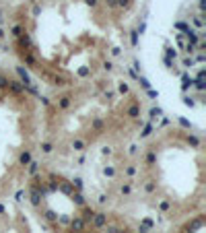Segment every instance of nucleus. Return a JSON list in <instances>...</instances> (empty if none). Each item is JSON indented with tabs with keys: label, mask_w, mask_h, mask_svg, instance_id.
Returning a JSON list of instances; mask_svg holds the SVG:
<instances>
[{
	"label": "nucleus",
	"mask_w": 206,
	"mask_h": 233,
	"mask_svg": "<svg viewBox=\"0 0 206 233\" xmlns=\"http://www.w3.org/2000/svg\"><path fill=\"white\" fill-rule=\"evenodd\" d=\"M12 31H15V35H21V31H23V29H21V27H19V25H17V27H15V29H12Z\"/></svg>",
	"instance_id": "a18cd8bd"
},
{
	"label": "nucleus",
	"mask_w": 206,
	"mask_h": 233,
	"mask_svg": "<svg viewBox=\"0 0 206 233\" xmlns=\"http://www.w3.org/2000/svg\"><path fill=\"white\" fill-rule=\"evenodd\" d=\"M188 140H190V143H192L194 147H198V145H200V140H198V138H196V136H190V138H188Z\"/></svg>",
	"instance_id": "c85d7f7f"
},
{
	"label": "nucleus",
	"mask_w": 206,
	"mask_h": 233,
	"mask_svg": "<svg viewBox=\"0 0 206 233\" xmlns=\"http://www.w3.org/2000/svg\"><path fill=\"white\" fill-rule=\"evenodd\" d=\"M91 221H93V225H95V227H103V225H105V221H107V215H105V213H95Z\"/></svg>",
	"instance_id": "f257e3e1"
},
{
	"label": "nucleus",
	"mask_w": 206,
	"mask_h": 233,
	"mask_svg": "<svg viewBox=\"0 0 206 233\" xmlns=\"http://www.w3.org/2000/svg\"><path fill=\"white\" fill-rule=\"evenodd\" d=\"M103 173H105L107 177H113V175H116V169H113V167H105V169H103Z\"/></svg>",
	"instance_id": "a211bd4d"
},
{
	"label": "nucleus",
	"mask_w": 206,
	"mask_h": 233,
	"mask_svg": "<svg viewBox=\"0 0 206 233\" xmlns=\"http://www.w3.org/2000/svg\"><path fill=\"white\" fill-rule=\"evenodd\" d=\"M167 208H169V202L163 200V202H161V211H167Z\"/></svg>",
	"instance_id": "4c0bfd02"
},
{
	"label": "nucleus",
	"mask_w": 206,
	"mask_h": 233,
	"mask_svg": "<svg viewBox=\"0 0 206 233\" xmlns=\"http://www.w3.org/2000/svg\"><path fill=\"white\" fill-rule=\"evenodd\" d=\"M93 128H95V130H101V128H103V122H101V120H95V122H93Z\"/></svg>",
	"instance_id": "a878e982"
},
{
	"label": "nucleus",
	"mask_w": 206,
	"mask_h": 233,
	"mask_svg": "<svg viewBox=\"0 0 206 233\" xmlns=\"http://www.w3.org/2000/svg\"><path fill=\"white\" fill-rule=\"evenodd\" d=\"M184 31H186V37L190 39V43H194V45H196V43H200V35H198V33H196L194 29H190V27H186Z\"/></svg>",
	"instance_id": "7ed1b4c3"
},
{
	"label": "nucleus",
	"mask_w": 206,
	"mask_h": 233,
	"mask_svg": "<svg viewBox=\"0 0 206 233\" xmlns=\"http://www.w3.org/2000/svg\"><path fill=\"white\" fill-rule=\"evenodd\" d=\"M62 190H64L66 194H70V192H72V188H70V184H64V186H62Z\"/></svg>",
	"instance_id": "7c9ffc66"
},
{
	"label": "nucleus",
	"mask_w": 206,
	"mask_h": 233,
	"mask_svg": "<svg viewBox=\"0 0 206 233\" xmlns=\"http://www.w3.org/2000/svg\"><path fill=\"white\" fill-rule=\"evenodd\" d=\"M105 2H107V6H116V4H118L116 0H105Z\"/></svg>",
	"instance_id": "c03bdc74"
},
{
	"label": "nucleus",
	"mask_w": 206,
	"mask_h": 233,
	"mask_svg": "<svg viewBox=\"0 0 206 233\" xmlns=\"http://www.w3.org/2000/svg\"><path fill=\"white\" fill-rule=\"evenodd\" d=\"M118 91H120V93H124V95H126V93H128V85H126V83H120Z\"/></svg>",
	"instance_id": "5701e85b"
},
{
	"label": "nucleus",
	"mask_w": 206,
	"mask_h": 233,
	"mask_svg": "<svg viewBox=\"0 0 206 233\" xmlns=\"http://www.w3.org/2000/svg\"><path fill=\"white\" fill-rule=\"evenodd\" d=\"M31 161V153H21V157H19V163H21V165H27V163Z\"/></svg>",
	"instance_id": "39448f33"
},
{
	"label": "nucleus",
	"mask_w": 206,
	"mask_h": 233,
	"mask_svg": "<svg viewBox=\"0 0 206 233\" xmlns=\"http://www.w3.org/2000/svg\"><path fill=\"white\" fill-rule=\"evenodd\" d=\"M19 39H21V45H31V39H29V35H27V33H25V35L21 33V35H19Z\"/></svg>",
	"instance_id": "9d476101"
},
{
	"label": "nucleus",
	"mask_w": 206,
	"mask_h": 233,
	"mask_svg": "<svg viewBox=\"0 0 206 233\" xmlns=\"http://www.w3.org/2000/svg\"><path fill=\"white\" fill-rule=\"evenodd\" d=\"M116 2H118V4H120V6H124V8H126V6H128V4H130V0H116Z\"/></svg>",
	"instance_id": "72a5a7b5"
},
{
	"label": "nucleus",
	"mask_w": 206,
	"mask_h": 233,
	"mask_svg": "<svg viewBox=\"0 0 206 233\" xmlns=\"http://www.w3.org/2000/svg\"><path fill=\"white\" fill-rule=\"evenodd\" d=\"M122 194H130V186H122Z\"/></svg>",
	"instance_id": "a19ab883"
},
{
	"label": "nucleus",
	"mask_w": 206,
	"mask_h": 233,
	"mask_svg": "<svg viewBox=\"0 0 206 233\" xmlns=\"http://www.w3.org/2000/svg\"><path fill=\"white\" fill-rule=\"evenodd\" d=\"M151 132H153V126H146V128H144V132H140V136H148Z\"/></svg>",
	"instance_id": "cd10ccee"
},
{
	"label": "nucleus",
	"mask_w": 206,
	"mask_h": 233,
	"mask_svg": "<svg viewBox=\"0 0 206 233\" xmlns=\"http://www.w3.org/2000/svg\"><path fill=\"white\" fill-rule=\"evenodd\" d=\"M54 85H58V87H64V85H66V81H64V79H60V77H54Z\"/></svg>",
	"instance_id": "4be33fe9"
},
{
	"label": "nucleus",
	"mask_w": 206,
	"mask_h": 233,
	"mask_svg": "<svg viewBox=\"0 0 206 233\" xmlns=\"http://www.w3.org/2000/svg\"><path fill=\"white\" fill-rule=\"evenodd\" d=\"M184 50H186L188 54H194V52H196V45H194V43H186V45H184Z\"/></svg>",
	"instance_id": "4468645a"
},
{
	"label": "nucleus",
	"mask_w": 206,
	"mask_h": 233,
	"mask_svg": "<svg viewBox=\"0 0 206 233\" xmlns=\"http://www.w3.org/2000/svg\"><path fill=\"white\" fill-rule=\"evenodd\" d=\"M78 74H80V77H87V74H89V68H80Z\"/></svg>",
	"instance_id": "c9c22d12"
},
{
	"label": "nucleus",
	"mask_w": 206,
	"mask_h": 233,
	"mask_svg": "<svg viewBox=\"0 0 206 233\" xmlns=\"http://www.w3.org/2000/svg\"><path fill=\"white\" fill-rule=\"evenodd\" d=\"M6 85H8V81L4 77H0V87H6Z\"/></svg>",
	"instance_id": "ea45409f"
},
{
	"label": "nucleus",
	"mask_w": 206,
	"mask_h": 233,
	"mask_svg": "<svg viewBox=\"0 0 206 233\" xmlns=\"http://www.w3.org/2000/svg\"><path fill=\"white\" fill-rule=\"evenodd\" d=\"M85 140H80V138H76V140H72V149L74 151H85Z\"/></svg>",
	"instance_id": "423d86ee"
},
{
	"label": "nucleus",
	"mask_w": 206,
	"mask_h": 233,
	"mask_svg": "<svg viewBox=\"0 0 206 233\" xmlns=\"http://www.w3.org/2000/svg\"><path fill=\"white\" fill-rule=\"evenodd\" d=\"M58 107H60V109H68V107H70V97H68V95L60 97V101H58Z\"/></svg>",
	"instance_id": "20e7f679"
},
{
	"label": "nucleus",
	"mask_w": 206,
	"mask_h": 233,
	"mask_svg": "<svg viewBox=\"0 0 206 233\" xmlns=\"http://www.w3.org/2000/svg\"><path fill=\"white\" fill-rule=\"evenodd\" d=\"M142 223H144V227H153V221H151V219H144Z\"/></svg>",
	"instance_id": "37998d69"
},
{
	"label": "nucleus",
	"mask_w": 206,
	"mask_h": 233,
	"mask_svg": "<svg viewBox=\"0 0 206 233\" xmlns=\"http://www.w3.org/2000/svg\"><path fill=\"white\" fill-rule=\"evenodd\" d=\"M155 188H157V184H155V182H148V184L144 186V190H146L148 194H151V192H155Z\"/></svg>",
	"instance_id": "2eb2a0df"
},
{
	"label": "nucleus",
	"mask_w": 206,
	"mask_h": 233,
	"mask_svg": "<svg viewBox=\"0 0 206 233\" xmlns=\"http://www.w3.org/2000/svg\"><path fill=\"white\" fill-rule=\"evenodd\" d=\"M138 113H140V109L136 107V105H132V107H128V115L130 118H138Z\"/></svg>",
	"instance_id": "1a4fd4ad"
},
{
	"label": "nucleus",
	"mask_w": 206,
	"mask_h": 233,
	"mask_svg": "<svg viewBox=\"0 0 206 233\" xmlns=\"http://www.w3.org/2000/svg\"><path fill=\"white\" fill-rule=\"evenodd\" d=\"M130 41H132V45L138 43V31H132V33H130Z\"/></svg>",
	"instance_id": "ddd939ff"
},
{
	"label": "nucleus",
	"mask_w": 206,
	"mask_h": 233,
	"mask_svg": "<svg viewBox=\"0 0 206 233\" xmlns=\"http://www.w3.org/2000/svg\"><path fill=\"white\" fill-rule=\"evenodd\" d=\"M27 165H29V173H31V175L37 173V169H39V163H37V161H29Z\"/></svg>",
	"instance_id": "6e6552de"
},
{
	"label": "nucleus",
	"mask_w": 206,
	"mask_h": 233,
	"mask_svg": "<svg viewBox=\"0 0 206 233\" xmlns=\"http://www.w3.org/2000/svg\"><path fill=\"white\" fill-rule=\"evenodd\" d=\"M70 227L76 229V231H80V229H85V221H83V219H74V221L70 223Z\"/></svg>",
	"instance_id": "0eeeda50"
},
{
	"label": "nucleus",
	"mask_w": 206,
	"mask_h": 233,
	"mask_svg": "<svg viewBox=\"0 0 206 233\" xmlns=\"http://www.w3.org/2000/svg\"><path fill=\"white\" fill-rule=\"evenodd\" d=\"M72 198H74V202H76V204H85V198H83V194H80V192L72 194Z\"/></svg>",
	"instance_id": "f8f14e48"
},
{
	"label": "nucleus",
	"mask_w": 206,
	"mask_h": 233,
	"mask_svg": "<svg viewBox=\"0 0 206 233\" xmlns=\"http://www.w3.org/2000/svg\"><path fill=\"white\" fill-rule=\"evenodd\" d=\"M0 21H2V13H0Z\"/></svg>",
	"instance_id": "09e8293b"
},
{
	"label": "nucleus",
	"mask_w": 206,
	"mask_h": 233,
	"mask_svg": "<svg viewBox=\"0 0 206 233\" xmlns=\"http://www.w3.org/2000/svg\"><path fill=\"white\" fill-rule=\"evenodd\" d=\"M85 2H87L91 8H95V6H97V0H85Z\"/></svg>",
	"instance_id": "f704fd0d"
},
{
	"label": "nucleus",
	"mask_w": 206,
	"mask_h": 233,
	"mask_svg": "<svg viewBox=\"0 0 206 233\" xmlns=\"http://www.w3.org/2000/svg\"><path fill=\"white\" fill-rule=\"evenodd\" d=\"M138 233H148V229H146V227H140V229H138Z\"/></svg>",
	"instance_id": "de8ad7c7"
},
{
	"label": "nucleus",
	"mask_w": 206,
	"mask_h": 233,
	"mask_svg": "<svg viewBox=\"0 0 206 233\" xmlns=\"http://www.w3.org/2000/svg\"><path fill=\"white\" fill-rule=\"evenodd\" d=\"M179 124H181V126H184V128H190V122H188V120H184V118H181V120H179Z\"/></svg>",
	"instance_id": "e433bc0d"
},
{
	"label": "nucleus",
	"mask_w": 206,
	"mask_h": 233,
	"mask_svg": "<svg viewBox=\"0 0 206 233\" xmlns=\"http://www.w3.org/2000/svg\"><path fill=\"white\" fill-rule=\"evenodd\" d=\"M167 56H169V58H175V56H177V52H175V50H171V48H167Z\"/></svg>",
	"instance_id": "2f4dec72"
},
{
	"label": "nucleus",
	"mask_w": 206,
	"mask_h": 233,
	"mask_svg": "<svg viewBox=\"0 0 206 233\" xmlns=\"http://www.w3.org/2000/svg\"><path fill=\"white\" fill-rule=\"evenodd\" d=\"M161 113H163V111L159 109V107H153V109H151V118L157 120V118H161Z\"/></svg>",
	"instance_id": "9b49d317"
},
{
	"label": "nucleus",
	"mask_w": 206,
	"mask_h": 233,
	"mask_svg": "<svg viewBox=\"0 0 206 233\" xmlns=\"http://www.w3.org/2000/svg\"><path fill=\"white\" fill-rule=\"evenodd\" d=\"M138 83H140V85H142L144 89H151V83H148V81H146L144 77H138Z\"/></svg>",
	"instance_id": "6ab92c4d"
},
{
	"label": "nucleus",
	"mask_w": 206,
	"mask_h": 233,
	"mask_svg": "<svg viewBox=\"0 0 206 233\" xmlns=\"http://www.w3.org/2000/svg\"><path fill=\"white\" fill-rule=\"evenodd\" d=\"M204 60H206V56H204V54H200V56L196 58V62H204Z\"/></svg>",
	"instance_id": "49530a36"
},
{
	"label": "nucleus",
	"mask_w": 206,
	"mask_h": 233,
	"mask_svg": "<svg viewBox=\"0 0 206 233\" xmlns=\"http://www.w3.org/2000/svg\"><path fill=\"white\" fill-rule=\"evenodd\" d=\"M72 186H74V188H78V190H80V188H83V179H80V177H76V179L72 182Z\"/></svg>",
	"instance_id": "b1692460"
},
{
	"label": "nucleus",
	"mask_w": 206,
	"mask_h": 233,
	"mask_svg": "<svg viewBox=\"0 0 206 233\" xmlns=\"http://www.w3.org/2000/svg\"><path fill=\"white\" fill-rule=\"evenodd\" d=\"M45 219H50V221H56V215H54L52 211H48V213H45Z\"/></svg>",
	"instance_id": "c756f323"
},
{
	"label": "nucleus",
	"mask_w": 206,
	"mask_h": 233,
	"mask_svg": "<svg viewBox=\"0 0 206 233\" xmlns=\"http://www.w3.org/2000/svg\"><path fill=\"white\" fill-rule=\"evenodd\" d=\"M126 173H128V175H134V173H136V167H134V165H130V167L126 169Z\"/></svg>",
	"instance_id": "473e14b6"
},
{
	"label": "nucleus",
	"mask_w": 206,
	"mask_h": 233,
	"mask_svg": "<svg viewBox=\"0 0 206 233\" xmlns=\"http://www.w3.org/2000/svg\"><path fill=\"white\" fill-rule=\"evenodd\" d=\"M194 25H196L198 29H202V27H204V21H202V17H194Z\"/></svg>",
	"instance_id": "dca6fc26"
},
{
	"label": "nucleus",
	"mask_w": 206,
	"mask_h": 233,
	"mask_svg": "<svg viewBox=\"0 0 206 233\" xmlns=\"http://www.w3.org/2000/svg\"><path fill=\"white\" fill-rule=\"evenodd\" d=\"M17 72H19V77H21V81H23V87H29L31 85V77H29V72L25 70V68H17Z\"/></svg>",
	"instance_id": "f03ea898"
},
{
	"label": "nucleus",
	"mask_w": 206,
	"mask_h": 233,
	"mask_svg": "<svg viewBox=\"0 0 206 233\" xmlns=\"http://www.w3.org/2000/svg\"><path fill=\"white\" fill-rule=\"evenodd\" d=\"M146 163H148V165H153V163H155V153H148V155H146Z\"/></svg>",
	"instance_id": "393cba45"
},
{
	"label": "nucleus",
	"mask_w": 206,
	"mask_h": 233,
	"mask_svg": "<svg viewBox=\"0 0 206 233\" xmlns=\"http://www.w3.org/2000/svg\"><path fill=\"white\" fill-rule=\"evenodd\" d=\"M41 151H43V153H52V151H54V147H52L50 143H43V145H41Z\"/></svg>",
	"instance_id": "f3484780"
},
{
	"label": "nucleus",
	"mask_w": 206,
	"mask_h": 233,
	"mask_svg": "<svg viewBox=\"0 0 206 233\" xmlns=\"http://www.w3.org/2000/svg\"><path fill=\"white\" fill-rule=\"evenodd\" d=\"M93 215H95V213H93V211H91V208H87V211H85V215H83V217H85V221H91V219H93Z\"/></svg>",
	"instance_id": "412c9836"
},
{
	"label": "nucleus",
	"mask_w": 206,
	"mask_h": 233,
	"mask_svg": "<svg viewBox=\"0 0 206 233\" xmlns=\"http://www.w3.org/2000/svg\"><path fill=\"white\" fill-rule=\"evenodd\" d=\"M10 87H12V91H21V89H25V87H21V85H17V83H12Z\"/></svg>",
	"instance_id": "58836bf2"
},
{
	"label": "nucleus",
	"mask_w": 206,
	"mask_h": 233,
	"mask_svg": "<svg viewBox=\"0 0 206 233\" xmlns=\"http://www.w3.org/2000/svg\"><path fill=\"white\" fill-rule=\"evenodd\" d=\"M184 66H186V68L194 66V60H192V58H186V60H184Z\"/></svg>",
	"instance_id": "bb28decb"
},
{
	"label": "nucleus",
	"mask_w": 206,
	"mask_h": 233,
	"mask_svg": "<svg viewBox=\"0 0 206 233\" xmlns=\"http://www.w3.org/2000/svg\"><path fill=\"white\" fill-rule=\"evenodd\" d=\"M103 68H105V70H111L113 64H111V62H105V64H103Z\"/></svg>",
	"instance_id": "79ce46f5"
},
{
	"label": "nucleus",
	"mask_w": 206,
	"mask_h": 233,
	"mask_svg": "<svg viewBox=\"0 0 206 233\" xmlns=\"http://www.w3.org/2000/svg\"><path fill=\"white\" fill-rule=\"evenodd\" d=\"M31 202H33V206L39 204V192H33V194H31Z\"/></svg>",
	"instance_id": "aec40b11"
}]
</instances>
